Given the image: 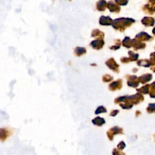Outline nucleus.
<instances>
[{
  "mask_svg": "<svg viewBox=\"0 0 155 155\" xmlns=\"http://www.w3.org/2000/svg\"><path fill=\"white\" fill-rule=\"evenodd\" d=\"M106 112V110L105 108L103 107H98L97 110L95 111V114H99L101 113H104Z\"/></svg>",
  "mask_w": 155,
  "mask_h": 155,
  "instance_id": "obj_3",
  "label": "nucleus"
},
{
  "mask_svg": "<svg viewBox=\"0 0 155 155\" xmlns=\"http://www.w3.org/2000/svg\"><path fill=\"white\" fill-rule=\"evenodd\" d=\"M9 135V132L6 128L0 129V140H1L2 141H4Z\"/></svg>",
  "mask_w": 155,
  "mask_h": 155,
  "instance_id": "obj_1",
  "label": "nucleus"
},
{
  "mask_svg": "<svg viewBox=\"0 0 155 155\" xmlns=\"http://www.w3.org/2000/svg\"><path fill=\"white\" fill-rule=\"evenodd\" d=\"M92 122H93V124H95L96 125L101 126L105 123V120L103 118H102L97 117L92 120Z\"/></svg>",
  "mask_w": 155,
  "mask_h": 155,
  "instance_id": "obj_2",
  "label": "nucleus"
}]
</instances>
